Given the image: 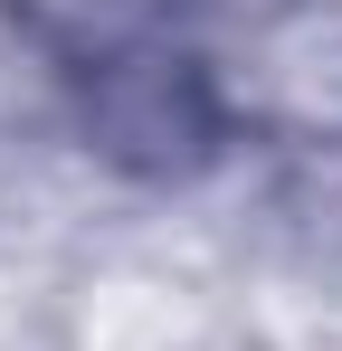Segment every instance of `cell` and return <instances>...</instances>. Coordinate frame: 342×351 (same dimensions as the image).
Here are the masks:
<instances>
[{"label": "cell", "instance_id": "1", "mask_svg": "<svg viewBox=\"0 0 342 351\" xmlns=\"http://www.w3.org/2000/svg\"><path fill=\"white\" fill-rule=\"evenodd\" d=\"M133 29H143V19H133L124 0H105V29H95V48H105V58H124V48H133Z\"/></svg>", "mask_w": 342, "mask_h": 351}]
</instances>
